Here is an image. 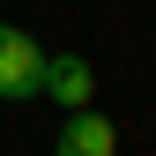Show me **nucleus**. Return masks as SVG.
Segmentation results:
<instances>
[{"mask_svg": "<svg viewBox=\"0 0 156 156\" xmlns=\"http://www.w3.org/2000/svg\"><path fill=\"white\" fill-rule=\"evenodd\" d=\"M37 97H52L60 112H89V97H97V67L82 60V52H45V89Z\"/></svg>", "mask_w": 156, "mask_h": 156, "instance_id": "f03ea898", "label": "nucleus"}, {"mask_svg": "<svg viewBox=\"0 0 156 156\" xmlns=\"http://www.w3.org/2000/svg\"><path fill=\"white\" fill-rule=\"evenodd\" d=\"M52 156H119V126L104 119V112H67V126L52 134Z\"/></svg>", "mask_w": 156, "mask_h": 156, "instance_id": "7ed1b4c3", "label": "nucleus"}, {"mask_svg": "<svg viewBox=\"0 0 156 156\" xmlns=\"http://www.w3.org/2000/svg\"><path fill=\"white\" fill-rule=\"evenodd\" d=\"M45 89V45L23 23H0V104H30Z\"/></svg>", "mask_w": 156, "mask_h": 156, "instance_id": "f257e3e1", "label": "nucleus"}]
</instances>
